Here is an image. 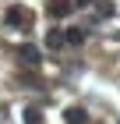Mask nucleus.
I'll list each match as a JSON object with an SVG mask.
<instances>
[{"label": "nucleus", "mask_w": 120, "mask_h": 124, "mask_svg": "<svg viewBox=\"0 0 120 124\" xmlns=\"http://www.w3.org/2000/svg\"><path fill=\"white\" fill-rule=\"evenodd\" d=\"M4 18H7V25H28V21H32V14H28L25 7H18V4H14V7H7V14H4Z\"/></svg>", "instance_id": "f257e3e1"}, {"label": "nucleus", "mask_w": 120, "mask_h": 124, "mask_svg": "<svg viewBox=\"0 0 120 124\" xmlns=\"http://www.w3.org/2000/svg\"><path fill=\"white\" fill-rule=\"evenodd\" d=\"M71 0H56V4H49V14H53V18H67V14H71Z\"/></svg>", "instance_id": "f03ea898"}, {"label": "nucleus", "mask_w": 120, "mask_h": 124, "mask_svg": "<svg viewBox=\"0 0 120 124\" xmlns=\"http://www.w3.org/2000/svg\"><path fill=\"white\" fill-rule=\"evenodd\" d=\"M18 57L25 60V64H39V50H35V46H21V50H18Z\"/></svg>", "instance_id": "7ed1b4c3"}, {"label": "nucleus", "mask_w": 120, "mask_h": 124, "mask_svg": "<svg viewBox=\"0 0 120 124\" xmlns=\"http://www.w3.org/2000/svg\"><path fill=\"white\" fill-rule=\"evenodd\" d=\"M85 121H88V117H85L81 106H71V110H67V124H85Z\"/></svg>", "instance_id": "20e7f679"}, {"label": "nucleus", "mask_w": 120, "mask_h": 124, "mask_svg": "<svg viewBox=\"0 0 120 124\" xmlns=\"http://www.w3.org/2000/svg\"><path fill=\"white\" fill-rule=\"evenodd\" d=\"M46 43H49V46H64V43H67V36H60V32H49V39H46Z\"/></svg>", "instance_id": "39448f33"}, {"label": "nucleus", "mask_w": 120, "mask_h": 124, "mask_svg": "<svg viewBox=\"0 0 120 124\" xmlns=\"http://www.w3.org/2000/svg\"><path fill=\"white\" fill-rule=\"evenodd\" d=\"M39 121H42L39 110H25V124H39Z\"/></svg>", "instance_id": "423d86ee"}, {"label": "nucleus", "mask_w": 120, "mask_h": 124, "mask_svg": "<svg viewBox=\"0 0 120 124\" xmlns=\"http://www.w3.org/2000/svg\"><path fill=\"white\" fill-rule=\"evenodd\" d=\"M81 39H85L81 29H71V32H67V43H81Z\"/></svg>", "instance_id": "0eeeda50"}, {"label": "nucleus", "mask_w": 120, "mask_h": 124, "mask_svg": "<svg viewBox=\"0 0 120 124\" xmlns=\"http://www.w3.org/2000/svg\"><path fill=\"white\" fill-rule=\"evenodd\" d=\"M74 4H78V7H88V4H92V0H74Z\"/></svg>", "instance_id": "6e6552de"}]
</instances>
